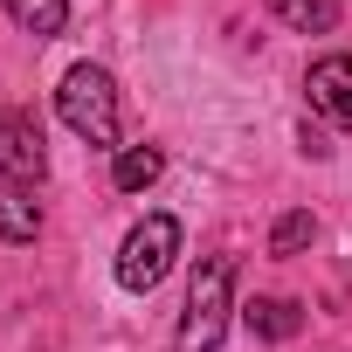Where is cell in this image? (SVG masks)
Wrapping results in <instances>:
<instances>
[{"label":"cell","instance_id":"cell-1","mask_svg":"<svg viewBox=\"0 0 352 352\" xmlns=\"http://www.w3.org/2000/svg\"><path fill=\"white\" fill-rule=\"evenodd\" d=\"M228 311H235V263L228 256H208L187 283V311H180V352H214L228 338Z\"/></svg>","mask_w":352,"mask_h":352},{"label":"cell","instance_id":"cell-2","mask_svg":"<svg viewBox=\"0 0 352 352\" xmlns=\"http://www.w3.org/2000/svg\"><path fill=\"white\" fill-rule=\"evenodd\" d=\"M56 111H63V124H69L76 138H90V145H118L124 111H118V83H111V69L76 63V69L63 76V90H56Z\"/></svg>","mask_w":352,"mask_h":352},{"label":"cell","instance_id":"cell-3","mask_svg":"<svg viewBox=\"0 0 352 352\" xmlns=\"http://www.w3.org/2000/svg\"><path fill=\"white\" fill-rule=\"evenodd\" d=\"M173 256H180V221H173V214H145L124 235V249H118V283L131 297H145V290H159V276L173 270Z\"/></svg>","mask_w":352,"mask_h":352},{"label":"cell","instance_id":"cell-4","mask_svg":"<svg viewBox=\"0 0 352 352\" xmlns=\"http://www.w3.org/2000/svg\"><path fill=\"white\" fill-rule=\"evenodd\" d=\"M42 173H49V138H42V118H35V111H0V180L35 187Z\"/></svg>","mask_w":352,"mask_h":352},{"label":"cell","instance_id":"cell-5","mask_svg":"<svg viewBox=\"0 0 352 352\" xmlns=\"http://www.w3.org/2000/svg\"><path fill=\"white\" fill-rule=\"evenodd\" d=\"M304 90H311V111H318L324 124L352 131V56H324V63H311Z\"/></svg>","mask_w":352,"mask_h":352},{"label":"cell","instance_id":"cell-6","mask_svg":"<svg viewBox=\"0 0 352 352\" xmlns=\"http://www.w3.org/2000/svg\"><path fill=\"white\" fill-rule=\"evenodd\" d=\"M35 235H42V201H35V187L0 180V242H35Z\"/></svg>","mask_w":352,"mask_h":352},{"label":"cell","instance_id":"cell-7","mask_svg":"<svg viewBox=\"0 0 352 352\" xmlns=\"http://www.w3.org/2000/svg\"><path fill=\"white\" fill-rule=\"evenodd\" d=\"M242 318H249V331L270 338V345H283V338L304 331V311H297L290 297H256V304H242Z\"/></svg>","mask_w":352,"mask_h":352},{"label":"cell","instance_id":"cell-8","mask_svg":"<svg viewBox=\"0 0 352 352\" xmlns=\"http://www.w3.org/2000/svg\"><path fill=\"white\" fill-rule=\"evenodd\" d=\"M159 173H166V152H159V145H118V159H111L118 194H145Z\"/></svg>","mask_w":352,"mask_h":352},{"label":"cell","instance_id":"cell-9","mask_svg":"<svg viewBox=\"0 0 352 352\" xmlns=\"http://www.w3.org/2000/svg\"><path fill=\"white\" fill-rule=\"evenodd\" d=\"M270 14H276L283 28H297V35H324V28H338V8H331V0H270Z\"/></svg>","mask_w":352,"mask_h":352},{"label":"cell","instance_id":"cell-10","mask_svg":"<svg viewBox=\"0 0 352 352\" xmlns=\"http://www.w3.org/2000/svg\"><path fill=\"white\" fill-rule=\"evenodd\" d=\"M8 14H14V28H28L35 42H49L69 21V0H8Z\"/></svg>","mask_w":352,"mask_h":352},{"label":"cell","instance_id":"cell-11","mask_svg":"<svg viewBox=\"0 0 352 352\" xmlns=\"http://www.w3.org/2000/svg\"><path fill=\"white\" fill-rule=\"evenodd\" d=\"M311 235H318V221H311V208H290V214H283V221L270 228V256H297V249H304Z\"/></svg>","mask_w":352,"mask_h":352}]
</instances>
